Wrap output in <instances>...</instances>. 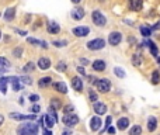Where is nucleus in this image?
Here are the masks:
<instances>
[{
	"label": "nucleus",
	"instance_id": "nucleus-1",
	"mask_svg": "<svg viewBox=\"0 0 160 135\" xmlns=\"http://www.w3.org/2000/svg\"><path fill=\"white\" fill-rule=\"evenodd\" d=\"M38 132V127L36 124H31V122H27V124H22L17 128V134L18 135H36Z\"/></svg>",
	"mask_w": 160,
	"mask_h": 135
},
{
	"label": "nucleus",
	"instance_id": "nucleus-2",
	"mask_svg": "<svg viewBox=\"0 0 160 135\" xmlns=\"http://www.w3.org/2000/svg\"><path fill=\"white\" fill-rule=\"evenodd\" d=\"M62 121H63V124L66 127H75L76 124H79V117L76 114H73V112H67V114H65L63 117H62Z\"/></svg>",
	"mask_w": 160,
	"mask_h": 135
},
{
	"label": "nucleus",
	"instance_id": "nucleus-3",
	"mask_svg": "<svg viewBox=\"0 0 160 135\" xmlns=\"http://www.w3.org/2000/svg\"><path fill=\"white\" fill-rule=\"evenodd\" d=\"M91 18H93V22H94L97 27H104V25L107 24V18L101 14V11L98 10H94L91 14Z\"/></svg>",
	"mask_w": 160,
	"mask_h": 135
},
{
	"label": "nucleus",
	"instance_id": "nucleus-4",
	"mask_svg": "<svg viewBox=\"0 0 160 135\" xmlns=\"http://www.w3.org/2000/svg\"><path fill=\"white\" fill-rule=\"evenodd\" d=\"M104 47H105V41H104V39H101V38H95V39H93V41L87 42V48H89L90 51L103 49Z\"/></svg>",
	"mask_w": 160,
	"mask_h": 135
},
{
	"label": "nucleus",
	"instance_id": "nucleus-5",
	"mask_svg": "<svg viewBox=\"0 0 160 135\" xmlns=\"http://www.w3.org/2000/svg\"><path fill=\"white\" fill-rule=\"evenodd\" d=\"M94 84L100 93H107L109 89H111V83H109L108 79H100V80H97Z\"/></svg>",
	"mask_w": 160,
	"mask_h": 135
},
{
	"label": "nucleus",
	"instance_id": "nucleus-6",
	"mask_svg": "<svg viewBox=\"0 0 160 135\" xmlns=\"http://www.w3.org/2000/svg\"><path fill=\"white\" fill-rule=\"evenodd\" d=\"M72 32L75 34L76 37H87L89 35V32H90V28L89 27H86V25H80V27H75L72 30Z\"/></svg>",
	"mask_w": 160,
	"mask_h": 135
},
{
	"label": "nucleus",
	"instance_id": "nucleus-7",
	"mask_svg": "<svg viewBox=\"0 0 160 135\" xmlns=\"http://www.w3.org/2000/svg\"><path fill=\"white\" fill-rule=\"evenodd\" d=\"M121 39H122V34L118 32V31H114V32H111V34H109V37H108V42L111 45H114V47L119 44Z\"/></svg>",
	"mask_w": 160,
	"mask_h": 135
},
{
	"label": "nucleus",
	"instance_id": "nucleus-8",
	"mask_svg": "<svg viewBox=\"0 0 160 135\" xmlns=\"http://www.w3.org/2000/svg\"><path fill=\"white\" fill-rule=\"evenodd\" d=\"M10 117L13 120H17V121H24V120H35V114H28V115H24V114H18V112H11Z\"/></svg>",
	"mask_w": 160,
	"mask_h": 135
},
{
	"label": "nucleus",
	"instance_id": "nucleus-9",
	"mask_svg": "<svg viewBox=\"0 0 160 135\" xmlns=\"http://www.w3.org/2000/svg\"><path fill=\"white\" fill-rule=\"evenodd\" d=\"M93 108H94V112L97 115H104L107 112V106L103 103H100V101H95L94 106H93Z\"/></svg>",
	"mask_w": 160,
	"mask_h": 135
},
{
	"label": "nucleus",
	"instance_id": "nucleus-10",
	"mask_svg": "<svg viewBox=\"0 0 160 135\" xmlns=\"http://www.w3.org/2000/svg\"><path fill=\"white\" fill-rule=\"evenodd\" d=\"M101 120H100V115H94V117L90 120V128L91 131H98L101 128Z\"/></svg>",
	"mask_w": 160,
	"mask_h": 135
},
{
	"label": "nucleus",
	"instance_id": "nucleus-11",
	"mask_svg": "<svg viewBox=\"0 0 160 135\" xmlns=\"http://www.w3.org/2000/svg\"><path fill=\"white\" fill-rule=\"evenodd\" d=\"M46 30H48V32H49V34H59L61 27H59L58 22L49 21V22H46Z\"/></svg>",
	"mask_w": 160,
	"mask_h": 135
},
{
	"label": "nucleus",
	"instance_id": "nucleus-12",
	"mask_svg": "<svg viewBox=\"0 0 160 135\" xmlns=\"http://www.w3.org/2000/svg\"><path fill=\"white\" fill-rule=\"evenodd\" d=\"M129 7L133 11H140L143 8V0H129Z\"/></svg>",
	"mask_w": 160,
	"mask_h": 135
},
{
	"label": "nucleus",
	"instance_id": "nucleus-13",
	"mask_svg": "<svg viewBox=\"0 0 160 135\" xmlns=\"http://www.w3.org/2000/svg\"><path fill=\"white\" fill-rule=\"evenodd\" d=\"M105 68H107L105 62L101 61V59H97V61L93 62V69H94L95 72H104V70H105Z\"/></svg>",
	"mask_w": 160,
	"mask_h": 135
},
{
	"label": "nucleus",
	"instance_id": "nucleus-14",
	"mask_svg": "<svg viewBox=\"0 0 160 135\" xmlns=\"http://www.w3.org/2000/svg\"><path fill=\"white\" fill-rule=\"evenodd\" d=\"M72 86L75 90H77V92H81L83 90V82H81L80 78H77V76H75V78L72 79Z\"/></svg>",
	"mask_w": 160,
	"mask_h": 135
},
{
	"label": "nucleus",
	"instance_id": "nucleus-15",
	"mask_svg": "<svg viewBox=\"0 0 160 135\" xmlns=\"http://www.w3.org/2000/svg\"><path fill=\"white\" fill-rule=\"evenodd\" d=\"M128 125H129V120L126 117L119 118V120H118V122H117V128L119 129V131H124V129H126V128H128Z\"/></svg>",
	"mask_w": 160,
	"mask_h": 135
},
{
	"label": "nucleus",
	"instance_id": "nucleus-16",
	"mask_svg": "<svg viewBox=\"0 0 160 135\" xmlns=\"http://www.w3.org/2000/svg\"><path fill=\"white\" fill-rule=\"evenodd\" d=\"M38 68H39V69H42V70L49 69V68H51V61H49L48 58H39V61H38Z\"/></svg>",
	"mask_w": 160,
	"mask_h": 135
},
{
	"label": "nucleus",
	"instance_id": "nucleus-17",
	"mask_svg": "<svg viewBox=\"0 0 160 135\" xmlns=\"http://www.w3.org/2000/svg\"><path fill=\"white\" fill-rule=\"evenodd\" d=\"M84 17V10L81 7H76L75 10L72 11V18L75 20H81Z\"/></svg>",
	"mask_w": 160,
	"mask_h": 135
},
{
	"label": "nucleus",
	"instance_id": "nucleus-18",
	"mask_svg": "<svg viewBox=\"0 0 160 135\" xmlns=\"http://www.w3.org/2000/svg\"><path fill=\"white\" fill-rule=\"evenodd\" d=\"M53 89L58 90L59 93H63V94L67 93V86L63 83V82H56V83H53Z\"/></svg>",
	"mask_w": 160,
	"mask_h": 135
},
{
	"label": "nucleus",
	"instance_id": "nucleus-19",
	"mask_svg": "<svg viewBox=\"0 0 160 135\" xmlns=\"http://www.w3.org/2000/svg\"><path fill=\"white\" fill-rule=\"evenodd\" d=\"M14 17H16V8L14 7H10L4 11V20L6 21H11Z\"/></svg>",
	"mask_w": 160,
	"mask_h": 135
},
{
	"label": "nucleus",
	"instance_id": "nucleus-20",
	"mask_svg": "<svg viewBox=\"0 0 160 135\" xmlns=\"http://www.w3.org/2000/svg\"><path fill=\"white\" fill-rule=\"evenodd\" d=\"M156 128H157L156 117H149V120H148V129H149V132H153Z\"/></svg>",
	"mask_w": 160,
	"mask_h": 135
},
{
	"label": "nucleus",
	"instance_id": "nucleus-21",
	"mask_svg": "<svg viewBox=\"0 0 160 135\" xmlns=\"http://www.w3.org/2000/svg\"><path fill=\"white\" fill-rule=\"evenodd\" d=\"M44 118H45V122H46V127H48V128H52V127L55 125V122H56L55 115H52V114H46Z\"/></svg>",
	"mask_w": 160,
	"mask_h": 135
},
{
	"label": "nucleus",
	"instance_id": "nucleus-22",
	"mask_svg": "<svg viewBox=\"0 0 160 135\" xmlns=\"http://www.w3.org/2000/svg\"><path fill=\"white\" fill-rule=\"evenodd\" d=\"M51 83H52V78H49V76H45V78L39 79L38 86L39 87H46V86H49Z\"/></svg>",
	"mask_w": 160,
	"mask_h": 135
},
{
	"label": "nucleus",
	"instance_id": "nucleus-23",
	"mask_svg": "<svg viewBox=\"0 0 160 135\" xmlns=\"http://www.w3.org/2000/svg\"><path fill=\"white\" fill-rule=\"evenodd\" d=\"M27 41L30 42V44L41 45V47H44V48H48V45H46V42L45 41H39V39H35V38H27Z\"/></svg>",
	"mask_w": 160,
	"mask_h": 135
},
{
	"label": "nucleus",
	"instance_id": "nucleus-24",
	"mask_svg": "<svg viewBox=\"0 0 160 135\" xmlns=\"http://www.w3.org/2000/svg\"><path fill=\"white\" fill-rule=\"evenodd\" d=\"M146 45H148V47L150 48V52H152V55H153V56H157V52H159V51H157V47H156V45H154V42L148 41V42H146Z\"/></svg>",
	"mask_w": 160,
	"mask_h": 135
},
{
	"label": "nucleus",
	"instance_id": "nucleus-25",
	"mask_svg": "<svg viewBox=\"0 0 160 135\" xmlns=\"http://www.w3.org/2000/svg\"><path fill=\"white\" fill-rule=\"evenodd\" d=\"M140 134H142V128L139 125L132 127L131 131H129V135H140Z\"/></svg>",
	"mask_w": 160,
	"mask_h": 135
},
{
	"label": "nucleus",
	"instance_id": "nucleus-26",
	"mask_svg": "<svg viewBox=\"0 0 160 135\" xmlns=\"http://www.w3.org/2000/svg\"><path fill=\"white\" fill-rule=\"evenodd\" d=\"M160 82V73L157 72V70H154L153 73H152V83L153 84H157Z\"/></svg>",
	"mask_w": 160,
	"mask_h": 135
},
{
	"label": "nucleus",
	"instance_id": "nucleus-27",
	"mask_svg": "<svg viewBox=\"0 0 160 135\" xmlns=\"http://www.w3.org/2000/svg\"><path fill=\"white\" fill-rule=\"evenodd\" d=\"M140 32H142L143 37H149L152 34V28L146 27V25H142V27H140Z\"/></svg>",
	"mask_w": 160,
	"mask_h": 135
},
{
	"label": "nucleus",
	"instance_id": "nucleus-28",
	"mask_svg": "<svg viewBox=\"0 0 160 135\" xmlns=\"http://www.w3.org/2000/svg\"><path fill=\"white\" fill-rule=\"evenodd\" d=\"M140 62H142V58H140L139 53H135L133 56H132V63L135 65V66H139Z\"/></svg>",
	"mask_w": 160,
	"mask_h": 135
},
{
	"label": "nucleus",
	"instance_id": "nucleus-29",
	"mask_svg": "<svg viewBox=\"0 0 160 135\" xmlns=\"http://www.w3.org/2000/svg\"><path fill=\"white\" fill-rule=\"evenodd\" d=\"M89 98H90V101H93V103L98 101V96H97V93H95L94 90H89Z\"/></svg>",
	"mask_w": 160,
	"mask_h": 135
},
{
	"label": "nucleus",
	"instance_id": "nucleus-30",
	"mask_svg": "<svg viewBox=\"0 0 160 135\" xmlns=\"http://www.w3.org/2000/svg\"><path fill=\"white\" fill-rule=\"evenodd\" d=\"M52 103H51V107H53V108H61L62 107V103H61V100H59V98H52Z\"/></svg>",
	"mask_w": 160,
	"mask_h": 135
},
{
	"label": "nucleus",
	"instance_id": "nucleus-31",
	"mask_svg": "<svg viewBox=\"0 0 160 135\" xmlns=\"http://www.w3.org/2000/svg\"><path fill=\"white\" fill-rule=\"evenodd\" d=\"M34 68H35V65H34L32 62H28V63L25 65L24 68H22V70H24L25 73H28V72H32V70H34Z\"/></svg>",
	"mask_w": 160,
	"mask_h": 135
},
{
	"label": "nucleus",
	"instance_id": "nucleus-32",
	"mask_svg": "<svg viewBox=\"0 0 160 135\" xmlns=\"http://www.w3.org/2000/svg\"><path fill=\"white\" fill-rule=\"evenodd\" d=\"M20 82L24 84H32V79H30L28 76H20Z\"/></svg>",
	"mask_w": 160,
	"mask_h": 135
},
{
	"label": "nucleus",
	"instance_id": "nucleus-33",
	"mask_svg": "<svg viewBox=\"0 0 160 135\" xmlns=\"http://www.w3.org/2000/svg\"><path fill=\"white\" fill-rule=\"evenodd\" d=\"M114 72H115V75H117L118 78H125V72H124L121 68H114Z\"/></svg>",
	"mask_w": 160,
	"mask_h": 135
},
{
	"label": "nucleus",
	"instance_id": "nucleus-34",
	"mask_svg": "<svg viewBox=\"0 0 160 135\" xmlns=\"http://www.w3.org/2000/svg\"><path fill=\"white\" fill-rule=\"evenodd\" d=\"M56 69H58L59 72H65V70L67 69V65L63 63V62H59V63L56 65Z\"/></svg>",
	"mask_w": 160,
	"mask_h": 135
},
{
	"label": "nucleus",
	"instance_id": "nucleus-35",
	"mask_svg": "<svg viewBox=\"0 0 160 135\" xmlns=\"http://www.w3.org/2000/svg\"><path fill=\"white\" fill-rule=\"evenodd\" d=\"M0 66H3V68H8V66H10V62H8V59L0 56Z\"/></svg>",
	"mask_w": 160,
	"mask_h": 135
},
{
	"label": "nucleus",
	"instance_id": "nucleus-36",
	"mask_svg": "<svg viewBox=\"0 0 160 135\" xmlns=\"http://www.w3.org/2000/svg\"><path fill=\"white\" fill-rule=\"evenodd\" d=\"M66 44H67L66 41H53V42H52V45H55L56 48H62V47H66Z\"/></svg>",
	"mask_w": 160,
	"mask_h": 135
},
{
	"label": "nucleus",
	"instance_id": "nucleus-37",
	"mask_svg": "<svg viewBox=\"0 0 160 135\" xmlns=\"http://www.w3.org/2000/svg\"><path fill=\"white\" fill-rule=\"evenodd\" d=\"M21 53H22V48H16V49L13 51V55L16 56V58H20Z\"/></svg>",
	"mask_w": 160,
	"mask_h": 135
},
{
	"label": "nucleus",
	"instance_id": "nucleus-38",
	"mask_svg": "<svg viewBox=\"0 0 160 135\" xmlns=\"http://www.w3.org/2000/svg\"><path fill=\"white\" fill-rule=\"evenodd\" d=\"M73 110H75V107H73L72 104H69V106H66L63 108V111H65V114H67V112H73Z\"/></svg>",
	"mask_w": 160,
	"mask_h": 135
},
{
	"label": "nucleus",
	"instance_id": "nucleus-39",
	"mask_svg": "<svg viewBox=\"0 0 160 135\" xmlns=\"http://www.w3.org/2000/svg\"><path fill=\"white\" fill-rule=\"evenodd\" d=\"M39 100V96L38 94H31L30 96V101H38Z\"/></svg>",
	"mask_w": 160,
	"mask_h": 135
},
{
	"label": "nucleus",
	"instance_id": "nucleus-40",
	"mask_svg": "<svg viewBox=\"0 0 160 135\" xmlns=\"http://www.w3.org/2000/svg\"><path fill=\"white\" fill-rule=\"evenodd\" d=\"M107 131H108V134H115V128H114V127H108V128H107Z\"/></svg>",
	"mask_w": 160,
	"mask_h": 135
},
{
	"label": "nucleus",
	"instance_id": "nucleus-41",
	"mask_svg": "<svg viewBox=\"0 0 160 135\" xmlns=\"http://www.w3.org/2000/svg\"><path fill=\"white\" fill-rule=\"evenodd\" d=\"M77 70H79V73H81V75H86V70L83 69V66H79Z\"/></svg>",
	"mask_w": 160,
	"mask_h": 135
},
{
	"label": "nucleus",
	"instance_id": "nucleus-42",
	"mask_svg": "<svg viewBox=\"0 0 160 135\" xmlns=\"http://www.w3.org/2000/svg\"><path fill=\"white\" fill-rule=\"evenodd\" d=\"M80 62L83 65H89V59H86V58H80Z\"/></svg>",
	"mask_w": 160,
	"mask_h": 135
},
{
	"label": "nucleus",
	"instance_id": "nucleus-43",
	"mask_svg": "<svg viewBox=\"0 0 160 135\" xmlns=\"http://www.w3.org/2000/svg\"><path fill=\"white\" fill-rule=\"evenodd\" d=\"M38 111H39V106H36L35 104V106L32 107V112H38Z\"/></svg>",
	"mask_w": 160,
	"mask_h": 135
},
{
	"label": "nucleus",
	"instance_id": "nucleus-44",
	"mask_svg": "<svg viewBox=\"0 0 160 135\" xmlns=\"http://www.w3.org/2000/svg\"><path fill=\"white\" fill-rule=\"evenodd\" d=\"M7 70V68H3V66H0V75H3V73Z\"/></svg>",
	"mask_w": 160,
	"mask_h": 135
},
{
	"label": "nucleus",
	"instance_id": "nucleus-45",
	"mask_svg": "<svg viewBox=\"0 0 160 135\" xmlns=\"http://www.w3.org/2000/svg\"><path fill=\"white\" fill-rule=\"evenodd\" d=\"M17 32H18L20 35H22V37H25V35H27V32H25V31H17Z\"/></svg>",
	"mask_w": 160,
	"mask_h": 135
},
{
	"label": "nucleus",
	"instance_id": "nucleus-46",
	"mask_svg": "<svg viewBox=\"0 0 160 135\" xmlns=\"http://www.w3.org/2000/svg\"><path fill=\"white\" fill-rule=\"evenodd\" d=\"M3 121H4V117H3V115H2V114H0V127H2Z\"/></svg>",
	"mask_w": 160,
	"mask_h": 135
},
{
	"label": "nucleus",
	"instance_id": "nucleus-47",
	"mask_svg": "<svg viewBox=\"0 0 160 135\" xmlns=\"http://www.w3.org/2000/svg\"><path fill=\"white\" fill-rule=\"evenodd\" d=\"M154 30H159V28H160V22H159V24H156V25H154Z\"/></svg>",
	"mask_w": 160,
	"mask_h": 135
},
{
	"label": "nucleus",
	"instance_id": "nucleus-48",
	"mask_svg": "<svg viewBox=\"0 0 160 135\" xmlns=\"http://www.w3.org/2000/svg\"><path fill=\"white\" fill-rule=\"evenodd\" d=\"M44 135H52V132H51V131H45Z\"/></svg>",
	"mask_w": 160,
	"mask_h": 135
},
{
	"label": "nucleus",
	"instance_id": "nucleus-49",
	"mask_svg": "<svg viewBox=\"0 0 160 135\" xmlns=\"http://www.w3.org/2000/svg\"><path fill=\"white\" fill-rule=\"evenodd\" d=\"M72 2H73V3H75V4H77V3H80V2H81V0H72Z\"/></svg>",
	"mask_w": 160,
	"mask_h": 135
},
{
	"label": "nucleus",
	"instance_id": "nucleus-50",
	"mask_svg": "<svg viewBox=\"0 0 160 135\" xmlns=\"http://www.w3.org/2000/svg\"><path fill=\"white\" fill-rule=\"evenodd\" d=\"M62 135H70V132H67V131H66V132H63Z\"/></svg>",
	"mask_w": 160,
	"mask_h": 135
},
{
	"label": "nucleus",
	"instance_id": "nucleus-51",
	"mask_svg": "<svg viewBox=\"0 0 160 135\" xmlns=\"http://www.w3.org/2000/svg\"><path fill=\"white\" fill-rule=\"evenodd\" d=\"M157 62H159V63H160V56H159V58H157Z\"/></svg>",
	"mask_w": 160,
	"mask_h": 135
},
{
	"label": "nucleus",
	"instance_id": "nucleus-52",
	"mask_svg": "<svg viewBox=\"0 0 160 135\" xmlns=\"http://www.w3.org/2000/svg\"><path fill=\"white\" fill-rule=\"evenodd\" d=\"M0 39H2V31H0Z\"/></svg>",
	"mask_w": 160,
	"mask_h": 135
}]
</instances>
